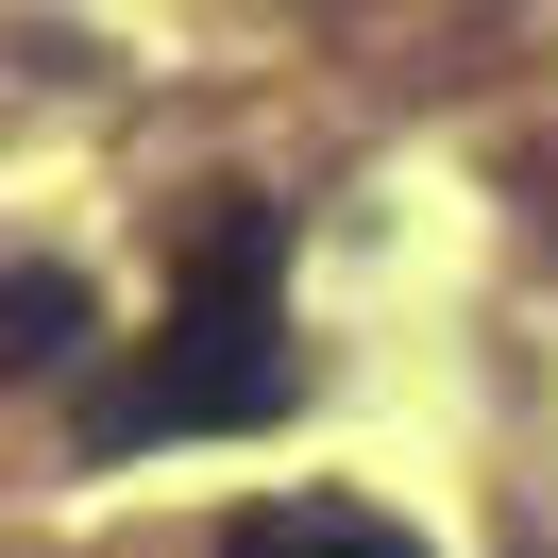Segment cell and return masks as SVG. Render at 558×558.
Here are the masks:
<instances>
[{
    "label": "cell",
    "instance_id": "2",
    "mask_svg": "<svg viewBox=\"0 0 558 558\" xmlns=\"http://www.w3.org/2000/svg\"><path fill=\"white\" fill-rule=\"evenodd\" d=\"M220 558H423L407 524H373V508H238V542Z\"/></svg>",
    "mask_w": 558,
    "mask_h": 558
},
{
    "label": "cell",
    "instance_id": "1",
    "mask_svg": "<svg viewBox=\"0 0 558 558\" xmlns=\"http://www.w3.org/2000/svg\"><path fill=\"white\" fill-rule=\"evenodd\" d=\"M271 254H288V220L254 204V186H220V204L186 220L170 322L136 339V373H119V389H85V457H136V440H238V423H271L288 389H305V355H288V322H271Z\"/></svg>",
    "mask_w": 558,
    "mask_h": 558
},
{
    "label": "cell",
    "instance_id": "3",
    "mask_svg": "<svg viewBox=\"0 0 558 558\" xmlns=\"http://www.w3.org/2000/svg\"><path fill=\"white\" fill-rule=\"evenodd\" d=\"M85 355V271H0V373H69Z\"/></svg>",
    "mask_w": 558,
    "mask_h": 558
}]
</instances>
